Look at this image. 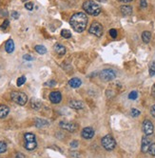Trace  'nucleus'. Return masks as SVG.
<instances>
[{"instance_id":"1","label":"nucleus","mask_w":155,"mask_h":158,"mask_svg":"<svg viewBox=\"0 0 155 158\" xmlns=\"http://www.w3.org/2000/svg\"><path fill=\"white\" fill-rule=\"evenodd\" d=\"M70 24L73 30L77 32H82L88 25V17L84 13H76L70 19Z\"/></svg>"},{"instance_id":"2","label":"nucleus","mask_w":155,"mask_h":158,"mask_svg":"<svg viewBox=\"0 0 155 158\" xmlns=\"http://www.w3.org/2000/svg\"><path fill=\"white\" fill-rule=\"evenodd\" d=\"M83 9L87 14L91 15H98L101 13V8L100 6L94 2L93 0H87L83 4Z\"/></svg>"},{"instance_id":"3","label":"nucleus","mask_w":155,"mask_h":158,"mask_svg":"<svg viewBox=\"0 0 155 158\" xmlns=\"http://www.w3.org/2000/svg\"><path fill=\"white\" fill-rule=\"evenodd\" d=\"M11 97L14 102L20 105V106H24L28 102V96L22 92H13L11 94Z\"/></svg>"},{"instance_id":"4","label":"nucleus","mask_w":155,"mask_h":158,"mask_svg":"<svg viewBox=\"0 0 155 158\" xmlns=\"http://www.w3.org/2000/svg\"><path fill=\"white\" fill-rule=\"evenodd\" d=\"M101 144L103 146V148L106 149V151H112V149L115 148L116 146V142L114 138L111 135H106L104 136L101 140Z\"/></svg>"},{"instance_id":"5","label":"nucleus","mask_w":155,"mask_h":158,"mask_svg":"<svg viewBox=\"0 0 155 158\" xmlns=\"http://www.w3.org/2000/svg\"><path fill=\"white\" fill-rule=\"evenodd\" d=\"M99 77L105 82H109V81H112L113 79H115L116 72L111 69H105V70L99 72Z\"/></svg>"},{"instance_id":"6","label":"nucleus","mask_w":155,"mask_h":158,"mask_svg":"<svg viewBox=\"0 0 155 158\" xmlns=\"http://www.w3.org/2000/svg\"><path fill=\"white\" fill-rule=\"evenodd\" d=\"M89 32L91 34L97 36V37H101L104 32L103 26L98 22H93L91 25V27H89Z\"/></svg>"},{"instance_id":"7","label":"nucleus","mask_w":155,"mask_h":158,"mask_svg":"<svg viewBox=\"0 0 155 158\" xmlns=\"http://www.w3.org/2000/svg\"><path fill=\"white\" fill-rule=\"evenodd\" d=\"M142 129H143V132L145 133L146 136L151 135L153 133V132H154V127H153V124H152L151 121L145 120L144 122H143Z\"/></svg>"},{"instance_id":"8","label":"nucleus","mask_w":155,"mask_h":158,"mask_svg":"<svg viewBox=\"0 0 155 158\" xmlns=\"http://www.w3.org/2000/svg\"><path fill=\"white\" fill-rule=\"evenodd\" d=\"M59 126L61 129H65V131H68L70 132H75L77 129V125L74 123H71V122H67V121H61L59 123Z\"/></svg>"},{"instance_id":"9","label":"nucleus","mask_w":155,"mask_h":158,"mask_svg":"<svg viewBox=\"0 0 155 158\" xmlns=\"http://www.w3.org/2000/svg\"><path fill=\"white\" fill-rule=\"evenodd\" d=\"M81 134H82V136L84 137L85 139H91L92 137L94 136V131H93L92 128L87 127V128L83 129Z\"/></svg>"},{"instance_id":"10","label":"nucleus","mask_w":155,"mask_h":158,"mask_svg":"<svg viewBox=\"0 0 155 158\" xmlns=\"http://www.w3.org/2000/svg\"><path fill=\"white\" fill-rule=\"evenodd\" d=\"M50 100L51 103L54 104H58L62 100V95H61L60 92H52L50 94Z\"/></svg>"},{"instance_id":"11","label":"nucleus","mask_w":155,"mask_h":158,"mask_svg":"<svg viewBox=\"0 0 155 158\" xmlns=\"http://www.w3.org/2000/svg\"><path fill=\"white\" fill-rule=\"evenodd\" d=\"M150 145H151V143H150V140L145 135L142 138V145H141V151H142V152H144V153L148 152Z\"/></svg>"},{"instance_id":"12","label":"nucleus","mask_w":155,"mask_h":158,"mask_svg":"<svg viewBox=\"0 0 155 158\" xmlns=\"http://www.w3.org/2000/svg\"><path fill=\"white\" fill-rule=\"evenodd\" d=\"M69 106H70L71 109H73V110H81V109H83L84 104H83L82 101L71 100L70 102V104H69Z\"/></svg>"},{"instance_id":"13","label":"nucleus","mask_w":155,"mask_h":158,"mask_svg":"<svg viewBox=\"0 0 155 158\" xmlns=\"http://www.w3.org/2000/svg\"><path fill=\"white\" fill-rule=\"evenodd\" d=\"M5 50H6V51L8 52V54H11V52L14 51V42L13 39H9L6 42Z\"/></svg>"},{"instance_id":"14","label":"nucleus","mask_w":155,"mask_h":158,"mask_svg":"<svg viewBox=\"0 0 155 158\" xmlns=\"http://www.w3.org/2000/svg\"><path fill=\"white\" fill-rule=\"evenodd\" d=\"M10 109L6 105H0V118H5L9 114Z\"/></svg>"},{"instance_id":"15","label":"nucleus","mask_w":155,"mask_h":158,"mask_svg":"<svg viewBox=\"0 0 155 158\" xmlns=\"http://www.w3.org/2000/svg\"><path fill=\"white\" fill-rule=\"evenodd\" d=\"M81 84H82V81H81L79 78L77 77H74V78H71L70 81H69V85L73 88V89H76V88H79L81 86Z\"/></svg>"},{"instance_id":"16","label":"nucleus","mask_w":155,"mask_h":158,"mask_svg":"<svg viewBox=\"0 0 155 158\" xmlns=\"http://www.w3.org/2000/svg\"><path fill=\"white\" fill-rule=\"evenodd\" d=\"M120 11H121V13L123 15L125 16H128V15H130L132 14V8L129 6V5H124V6H122L120 8Z\"/></svg>"},{"instance_id":"17","label":"nucleus","mask_w":155,"mask_h":158,"mask_svg":"<svg viewBox=\"0 0 155 158\" xmlns=\"http://www.w3.org/2000/svg\"><path fill=\"white\" fill-rule=\"evenodd\" d=\"M54 51L58 55H64L66 54V48L61 44H55L54 45Z\"/></svg>"},{"instance_id":"18","label":"nucleus","mask_w":155,"mask_h":158,"mask_svg":"<svg viewBox=\"0 0 155 158\" xmlns=\"http://www.w3.org/2000/svg\"><path fill=\"white\" fill-rule=\"evenodd\" d=\"M31 106L34 110H39L42 106V103H41V101L38 100V99L32 98L31 101Z\"/></svg>"},{"instance_id":"19","label":"nucleus","mask_w":155,"mask_h":158,"mask_svg":"<svg viewBox=\"0 0 155 158\" xmlns=\"http://www.w3.org/2000/svg\"><path fill=\"white\" fill-rule=\"evenodd\" d=\"M142 39L145 43H149L150 39H151V32L149 31H145L142 34Z\"/></svg>"},{"instance_id":"20","label":"nucleus","mask_w":155,"mask_h":158,"mask_svg":"<svg viewBox=\"0 0 155 158\" xmlns=\"http://www.w3.org/2000/svg\"><path fill=\"white\" fill-rule=\"evenodd\" d=\"M49 125V122L44 119H40V118H37L35 120V126L37 128H43V127H46Z\"/></svg>"},{"instance_id":"21","label":"nucleus","mask_w":155,"mask_h":158,"mask_svg":"<svg viewBox=\"0 0 155 158\" xmlns=\"http://www.w3.org/2000/svg\"><path fill=\"white\" fill-rule=\"evenodd\" d=\"M36 146H37V143H36V141L25 142V148L28 149V151H34V149L36 148Z\"/></svg>"},{"instance_id":"22","label":"nucleus","mask_w":155,"mask_h":158,"mask_svg":"<svg viewBox=\"0 0 155 158\" xmlns=\"http://www.w3.org/2000/svg\"><path fill=\"white\" fill-rule=\"evenodd\" d=\"M34 50L35 51H37L39 54H45L47 52V49L45 46H42V45H36L34 47Z\"/></svg>"},{"instance_id":"23","label":"nucleus","mask_w":155,"mask_h":158,"mask_svg":"<svg viewBox=\"0 0 155 158\" xmlns=\"http://www.w3.org/2000/svg\"><path fill=\"white\" fill-rule=\"evenodd\" d=\"M24 138H25V142H31V141H35V135L34 133L27 132L24 135Z\"/></svg>"},{"instance_id":"24","label":"nucleus","mask_w":155,"mask_h":158,"mask_svg":"<svg viewBox=\"0 0 155 158\" xmlns=\"http://www.w3.org/2000/svg\"><path fill=\"white\" fill-rule=\"evenodd\" d=\"M149 75L150 76L155 75V61H152L149 64Z\"/></svg>"},{"instance_id":"25","label":"nucleus","mask_w":155,"mask_h":158,"mask_svg":"<svg viewBox=\"0 0 155 158\" xmlns=\"http://www.w3.org/2000/svg\"><path fill=\"white\" fill-rule=\"evenodd\" d=\"M61 35H62L64 38H71V34L69 30H62L61 31Z\"/></svg>"},{"instance_id":"26","label":"nucleus","mask_w":155,"mask_h":158,"mask_svg":"<svg viewBox=\"0 0 155 158\" xmlns=\"http://www.w3.org/2000/svg\"><path fill=\"white\" fill-rule=\"evenodd\" d=\"M149 153L151 156H155V143H152L151 145L149 146Z\"/></svg>"},{"instance_id":"27","label":"nucleus","mask_w":155,"mask_h":158,"mask_svg":"<svg viewBox=\"0 0 155 158\" xmlns=\"http://www.w3.org/2000/svg\"><path fill=\"white\" fill-rule=\"evenodd\" d=\"M130 115L132 117H138L140 115V111L137 110V109H131V111H130Z\"/></svg>"},{"instance_id":"28","label":"nucleus","mask_w":155,"mask_h":158,"mask_svg":"<svg viewBox=\"0 0 155 158\" xmlns=\"http://www.w3.org/2000/svg\"><path fill=\"white\" fill-rule=\"evenodd\" d=\"M137 97H138V92H135V91L131 92H130V94H129V98L130 100H135Z\"/></svg>"},{"instance_id":"29","label":"nucleus","mask_w":155,"mask_h":158,"mask_svg":"<svg viewBox=\"0 0 155 158\" xmlns=\"http://www.w3.org/2000/svg\"><path fill=\"white\" fill-rule=\"evenodd\" d=\"M26 82V77L25 76H21V77H19L17 79V86L20 87V86H22V85Z\"/></svg>"},{"instance_id":"30","label":"nucleus","mask_w":155,"mask_h":158,"mask_svg":"<svg viewBox=\"0 0 155 158\" xmlns=\"http://www.w3.org/2000/svg\"><path fill=\"white\" fill-rule=\"evenodd\" d=\"M7 151V145L5 142H0V153H3Z\"/></svg>"},{"instance_id":"31","label":"nucleus","mask_w":155,"mask_h":158,"mask_svg":"<svg viewBox=\"0 0 155 158\" xmlns=\"http://www.w3.org/2000/svg\"><path fill=\"white\" fill-rule=\"evenodd\" d=\"M44 85H45V86H47V87H54L55 85H56V81L50 80V81H48V82L45 83Z\"/></svg>"},{"instance_id":"32","label":"nucleus","mask_w":155,"mask_h":158,"mask_svg":"<svg viewBox=\"0 0 155 158\" xmlns=\"http://www.w3.org/2000/svg\"><path fill=\"white\" fill-rule=\"evenodd\" d=\"M25 8L28 11H32V9H34V3H31V2L26 3L25 4Z\"/></svg>"},{"instance_id":"33","label":"nucleus","mask_w":155,"mask_h":158,"mask_svg":"<svg viewBox=\"0 0 155 158\" xmlns=\"http://www.w3.org/2000/svg\"><path fill=\"white\" fill-rule=\"evenodd\" d=\"M109 34H111L112 38H116L117 37V31L115 29H111L109 31Z\"/></svg>"},{"instance_id":"34","label":"nucleus","mask_w":155,"mask_h":158,"mask_svg":"<svg viewBox=\"0 0 155 158\" xmlns=\"http://www.w3.org/2000/svg\"><path fill=\"white\" fill-rule=\"evenodd\" d=\"M23 58L25 60H28V61H31V60H34V57H32V56L30 55V54H25L23 56Z\"/></svg>"},{"instance_id":"35","label":"nucleus","mask_w":155,"mask_h":158,"mask_svg":"<svg viewBox=\"0 0 155 158\" xmlns=\"http://www.w3.org/2000/svg\"><path fill=\"white\" fill-rule=\"evenodd\" d=\"M9 24H10L9 20H5V21L3 22V24H2L1 28H2V29H7V28H8V26H9Z\"/></svg>"},{"instance_id":"36","label":"nucleus","mask_w":155,"mask_h":158,"mask_svg":"<svg viewBox=\"0 0 155 158\" xmlns=\"http://www.w3.org/2000/svg\"><path fill=\"white\" fill-rule=\"evenodd\" d=\"M71 148H73V149L77 148V147H78V142H77L76 140H73L72 142L71 143Z\"/></svg>"},{"instance_id":"37","label":"nucleus","mask_w":155,"mask_h":158,"mask_svg":"<svg viewBox=\"0 0 155 158\" xmlns=\"http://www.w3.org/2000/svg\"><path fill=\"white\" fill-rule=\"evenodd\" d=\"M11 17L13 18H14V19H18V17H19V14L17 13V11H13L11 13Z\"/></svg>"},{"instance_id":"38","label":"nucleus","mask_w":155,"mask_h":158,"mask_svg":"<svg viewBox=\"0 0 155 158\" xmlns=\"http://www.w3.org/2000/svg\"><path fill=\"white\" fill-rule=\"evenodd\" d=\"M140 6H141L142 8H146V6H148L146 0H141V1H140Z\"/></svg>"},{"instance_id":"39","label":"nucleus","mask_w":155,"mask_h":158,"mask_svg":"<svg viewBox=\"0 0 155 158\" xmlns=\"http://www.w3.org/2000/svg\"><path fill=\"white\" fill-rule=\"evenodd\" d=\"M150 113H151V115L155 118V105H153L151 109H150Z\"/></svg>"},{"instance_id":"40","label":"nucleus","mask_w":155,"mask_h":158,"mask_svg":"<svg viewBox=\"0 0 155 158\" xmlns=\"http://www.w3.org/2000/svg\"><path fill=\"white\" fill-rule=\"evenodd\" d=\"M15 158H26V157H25V155L23 154V153H21V152H18V153H16Z\"/></svg>"},{"instance_id":"41","label":"nucleus","mask_w":155,"mask_h":158,"mask_svg":"<svg viewBox=\"0 0 155 158\" xmlns=\"http://www.w3.org/2000/svg\"><path fill=\"white\" fill-rule=\"evenodd\" d=\"M152 96L154 97V99H155V84L153 85V87H152Z\"/></svg>"},{"instance_id":"42","label":"nucleus","mask_w":155,"mask_h":158,"mask_svg":"<svg viewBox=\"0 0 155 158\" xmlns=\"http://www.w3.org/2000/svg\"><path fill=\"white\" fill-rule=\"evenodd\" d=\"M132 0H124V2H126V3H129V2H131Z\"/></svg>"},{"instance_id":"43","label":"nucleus","mask_w":155,"mask_h":158,"mask_svg":"<svg viewBox=\"0 0 155 158\" xmlns=\"http://www.w3.org/2000/svg\"><path fill=\"white\" fill-rule=\"evenodd\" d=\"M22 1H26V0H22Z\"/></svg>"},{"instance_id":"44","label":"nucleus","mask_w":155,"mask_h":158,"mask_svg":"<svg viewBox=\"0 0 155 158\" xmlns=\"http://www.w3.org/2000/svg\"><path fill=\"white\" fill-rule=\"evenodd\" d=\"M120 1H124V0H120Z\"/></svg>"}]
</instances>
